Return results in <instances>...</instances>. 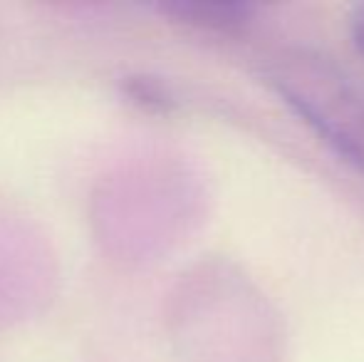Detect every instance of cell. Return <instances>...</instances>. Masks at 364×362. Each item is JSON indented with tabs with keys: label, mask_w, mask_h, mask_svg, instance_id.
<instances>
[{
	"label": "cell",
	"mask_w": 364,
	"mask_h": 362,
	"mask_svg": "<svg viewBox=\"0 0 364 362\" xmlns=\"http://www.w3.org/2000/svg\"><path fill=\"white\" fill-rule=\"evenodd\" d=\"M265 82L345 164L364 174V87L332 58L285 50L265 68Z\"/></svg>",
	"instance_id": "1"
},
{
	"label": "cell",
	"mask_w": 364,
	"mask_h": 362,
	"mask_svg": "<svg viewBox=\"0 0 364 362\" xmlns=\"http://www.w3.org/2000/svg\"><path fill=\"white\" fill-rule=\"evenodd\" d=\"M164 15L206 33H240L253 23L258 5L248 0H168L159 5Z\"/></svg>",
	"instance_id": "2"
},
{
	"label": "cell",
	"mask_w": 364,
	"mask_h": 362,
	"mask_svg": "<svg viewBox=\"0 0 364 362\" xmlns=\"http://www.w3.org/2000/svg\"><path fill=\"white\" fill-rule=\"evenodd\" d=\"M136 100L144 102L146 107H151V110H168L171 107V97H168V92L161 87L159 82H154V80H136Z\"/></svg>",
	"instance_id": "3"
},
{
	"label": "cell",
	"mask_w": 364,
	"mask_h": 362,
	"mask_svg": "<svg viewBox=\"0 0 364 362\" xmlns=\"http://www.w3.org/2000/svg\"><path fill=\"white\" fill-rule=\"evenodd\" d=\"M350 35L355 50L364 58V3L352 5L350 10Z\"/></svg>",
	"instance_id": "4"
}]
</instances>
